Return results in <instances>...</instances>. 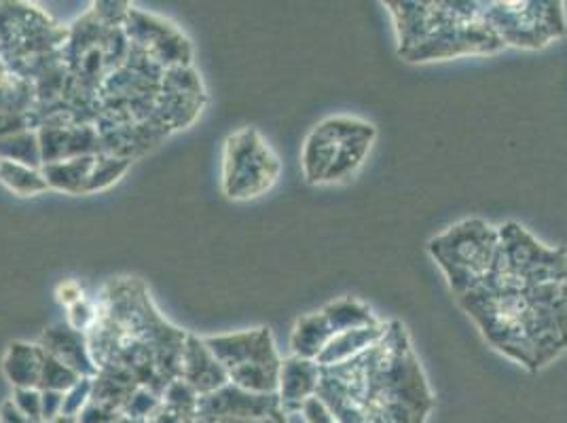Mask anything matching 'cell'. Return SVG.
<instances>
[{
	"instance_id": "obj_1",
	"label": "cell",
	"mask_w": 567,
	"mask_h": 423,
	"mask_svg": "<svg viewBox=\"0 0 567 423\" xmlns=\"http://www.w3.org/2000/svg\"><path fill=\"white\" fill-rule=\"evenodd\" d=\"M316 396L339 423H425L434 406L422 362L399 320H390L367 352L320 367Z\"/></svg>"
},
{
	"instance_id": "obj_2",
	"label": "cell",
	"mask_w": 567,
	"mask_h": 423,
	"mask_svg": "<svg viewBox=\"0 0 567 423\" xmlns=\"http://www.w3.org/2000/svg\"><path fill=\"white\" fill-rule=\"evenodd\" d=\"M97 309V322L87 332L95 367L125 369L142 388L162 396L174 379H181L187 332L159 316L138 278L109 283Z\"/></svg>"
},
{
	"instance_id": "obj_3",
	"label": "cell",
	"mask_w": 567,
	"mask_h": 423,
	"mask_svg": "<svg viewBox=\"0 0 567 423\" xmlns=\"http://www.w3.org/2000/svg\"><path fill=\"white\" fill-rule=\"evenodd\" d=\"M497 352L538 373L567 350V282H485L457 297Z\"/></svg>"
},
{
	"instance_id": "obj_4",
	"label": "cell",
	"mask_w": 567,
	"mask_h": 423,
	"mask_svg": "<svg viewBox=\"0 0 567 423\" xmlns=\"http://www.w3.org/2000/svg\"><path fill=\"white\" fill-rule=\"evenodd\" d=\"M383 7L394 22L399 55L409 64L492 55L506 49L476 0H388Z\"/></svg>"
},
{
	"instance_id": "obj_5",
	"label": "cell",
	"mask_w": 567,
	"mask_h": 423,
	"mask_svg": "<svg viewBox=\"0 0 567 423\" xmlns=\"http://www.w3.org/2000/svg\"><path fill=\"white\" fill-rule=\"evenodd\" d=\"M497 241V227L483 218L455 223L427 241V252L445 274L455 299L487 280L496 262Z\"/></svg>"
},
{
	"instance_id": "obj_6",
	"label": "cell",
	"mask_w": 567,
	"mask_h": 423,
	"mask_svg": "<svg viewBox=\"0 0 567 423\" xmlns=\"http://www.w3.org/2000/svg\"><path fill=\"white\" fill-rule=\"evenodd\" d=\"M496 262L489 282L511 286H540L567 282V250L538 241L519 223H504L497 227Z\"/></svg>"
},
{
	"instance_id": "obj_7",
	"label": "cell",
	"mask_w": 567,
	"mask_h": 423,
	"mask_svg": "<svg viewBox=\"0 0 567 423\" xmlns=\"http://www.w3.org/2000/svg\"><path fill=\"white\" fill-rule=\"evenodd\" d=\"M204 341L225 367L231 383L255 394H278L282 355L278 353L271 329L239 330L204 337Z\"/></svg>"
},
{
	"instance_id": "obj_8",
	"label": "cell",
	"mask_w": 567,
	"mask_h": 423,
	"mask_svg": "<svg viewBox=\"0 0 567 423\" xmlns=\"http://www.w3.org/2000/svg\"><path fill=\"white\" fill-rule=\"evenodd\" d=\"M481 13L504 48L538 51L566 37L561 0H481Z\"/></svg>"
},
{
	"instance_id": "obj_9",
	"label": "cell",
	"mask_w": 567,
	"mask_h": 423,
	"mask_svg": "<svg viewBox=\"0 0 567 423\" xmlns=\"http://www.w3.org/2000/svg\"><path fill=\"white\" fill-rule=\"evenodd\" d=\"M280 174V157L255 127H241L225 141L220 185L227 199H257L278 183Z\"/></svg>"
},
{
	"instance_id": "obj_10",
	"label": "cell",
	"mask_w": 567,
	"mask_h": 423,
	"mask_svg": "<svg viewBox=\"0 0 567 423\" xmlns=\"http://www.w3.org/2000/svg\"><path fill=\"white\" fill-rule=\"evenodd\" d=\"M123 32L130 45L141 51L151 62L167 69H183L193 62V49L189 39L167 20L144 13L138 9H130Z\"/></svg>"
},
{
	"instance_id": "obj_11",
	"label": "cell",
	"mask_w": 567,
	"mask_h": 423,
	"mask_svg": "<svg viewBox=\"0 0 567 423\" xmlns=\"http://www.w3.org/2000/svg\"><path fill=\"white\" fill-rule=\"evenodd\" d=\"M378 130L373 123L354 117H329L320 121L306 138L301 151L303 178L309 185H324L339 144L358 134Z\"/></svg>"
},
{
	"instance_id": "obj_12",
	"label": "cell",
	"mask_w": 567,
	"mask_h": 423,
	"mask_svg": "<svg viewBox=\"0 0 567 423\" xmlns=\"http://www.w3.org/2000/svg\"><path fill=\"white\" fill-rule=\"evenodd\" d=\"M280 409L278 394H255L227 383L197 400V420H267Z\"/></svg>"
},
{
	"instance_id": "obj_13",
	"label": "cell",
	"mask_w": 567,
	"mask_h": 423,
	"mask_svg": "<svg viewBox=\"0 0 567 423\" xmlns=\"http://www.w3.org/2000/svg\"><path fill=\"white\" fill-rule=\"evenodd\" d=\"M43 165L85 155H102L104 142L90 123H43L39 127Z\"/></svg>"
},
{
	"instance_id": "obj_14",
	"label": "cell",
	"mask_w": 567,
	"mask_h": 423,
	"mask_svg": "<svg viewBox=\"0 0 567 423\" xmlns=\"http://www.w3.org/2000/svg\"><path fill=\"white\" fill-rule=\"evenodd\" d=\"M181 379L189 383L197 396L213 394L229 383L225 367L216 360L204 337L187 332L183 355H181Z\"/></svg>"
},
{
	"instance_id": "obj_15",
	"label": "cell",
	"mask_w": 567,
	"mask_h": 423,
	"mask_svg": "<svg viewBox=\"0 0 567 423\" xmlns=\"http://www.w3.org/2000/svg\"><path fill=\"white\" fill-rule=\"evenodd\" d=\"M320 383V364L299 355H286L278 376V402L286 415L301 413L303 404L316 396Z\"/></svg>"
},
{
	"instance_id": "obj_16",
	"label": "cell",
	"mask_w": 567,
	"mask_h": 423,
	"mask_svg": "<svg viewBox=\"0 0 567 423\" xmlns=\"http://www.w3.org/2000/svg\"><path fill=\"white\" fill-rule=\"evenodd\" d=\"M39 345L43 348V352L58 358L79 375L92 376V379L97 375V367H95L85 332H79L69 324H53L43 330Z\"/></svg>"
},
{
	"instance_id": "obj_17",
	"label": "cell",
	"mask_w": 567,
	"mask_h": 423,
	"mask_svg": "<svg viewBox=\"0 0 567 423\" xmlns=\"http://www.w3.org/2000/svg\"><path fill=\"white\" fill-rule=\"evenodd\" d=\"M45 352L39 343L13 341L2 355V373L13 388H39Z\"/></svg>"
},
{
	"instance_id": "obj_18",
	"label": "cell",
	"mask_w": 567,
	"mask_h": 423,
	"mask_svg": "<svg viewBox=\"0 0 567 423\" xmlns=\"http://www.w3.org/2000/svg\"><path fill=\"white\" fill-rule=\"evenodd\" d=\"M334 337V330L331 329L327 316L320 311L306 313L301 316L295 327L290 330V355H299L306 360H318V355L324 352V348L329 345Z\"/></svg>"
},
{
	"instance_id": "obj_19",
	"label": "cell",
	"mask_w": 567,
	"mask_h": 423,
	"mask_svg": "<svg viewBox=\"0 0 567 423\" xmlns=\"http://www.w3.org/2000/svg\"><path fill=\"white\" fill-rule=\"evenodd\" d=\"M388 322H381L379 327H369V329L346 330V332H337L329 341V345L324 348V352L318 355V364L320 367H334L341 362H348L355 355L367 352L369 348H373L379 339L385 334Z\"/></svg>"
},
{
	"instance_id": "obj_20",
	"label": "cell",
	"mask_w": 567,
	"mask_h": 423,
	"mask_svg": "<svg viewBox=\"0 0 567 423\" xmlns=\"http://www.w3.org/2000/svg\"><path fill=\"white\" fill-rule=\"evenodd\" d=\"M197 392L183 379H174L162 394L159 406L144 423H195L197 422Z\"/></svg>"
},
{
	"instance_id": "obj_21",
	"label": "cell",
	"mask_w": 567,
	"mask_h": 423,
	"mask_svg": "<svg viewBox=\"0 0 567 423\" xmlns=\"http://www.w3.org/2000/svg\"><path fill=\"white\" fill-rule=\"evenodd\" d=\"M95 157L97 155H85V157H74L64 162H53V164L43 165L41 172L51 190H60L69 195H87Z\"/></svg>"
},
{
	"instance_id": "obj_22",
	"label": "cell",
	"mask_w": 567,
	"mask_h": 423,
	"mask_svg": "<svg viewBox=\"0 0 567 423\" xmlns=\"http://www.w3.org/2000/svg\"><path fill=\"white\" fill-rule=\"evenodd\" d=\"M375 138H378V130L364 132V134H358V136L341 142L339 148H337V155L332 159L331 169L324 178V185H332V183H341V180L352 178L355 172L362 167V164L367 162Z\"/></svg>"
},
{
	"instance_id": "obj_23",
	"label": "cell",
	"mask_w": 567,
	"mask_h": 423,
	"mask_svg": "<svg viewBox=\"0 0 567 423\" xmlns=\"http://www.w3.org/2000/svg\"><path fill=\"white\" fill-rule=\"evenodd\" d=\"M322 313L327 316L334 334L346 332V330L379 327L383 322V320H379L378 313L371 307L358 301L354 297H341V299L332 301L329 306L322 307Z\"/></svg>"
},
{
	"instance_id": "obj_24",
	"label": "cell",
	"mask_w": 567,
	"mask_h": 423,
	"mask_svg": "<svg viewBox=\"0 0 567 423\" xmlns=\"http://www.w3.org/2000/svg\"><path fill=\"white\" fill-rule=\"evenodd\" d=\"M0 185L18 197H37L51 190L41 167L0 162Z\"/></svg>"
},
{
	"instance_id": "obj_25",
	"label": "cell",
	"mask_w": 567,
	"mask_h": 423,
	"mask_svg": "<svg viewBox=\"0 0 567 423\" xmlns=\"http://www.w3.org/2000/svg\"><path fill=\"white\" fill-rule=\"evenodd\" d=\"M0 162L43 167L39 130H25L0 138Z\"/></svg>"
},
{
	"instance_id": "obj_26",
	"label": "cell",
	"mask_w": 567,
	"mask_h": 423,
	"mask_svg": "<svg viewBox=\"0 0 567 423\" xmlns=\"http://www.w3.org/2000/svg\"><path fill=\"white\" fill-rule=\"evenodd\" d=\"M130 165H132V159H125V157H117V155H111V153L97 155L92 176H90L87 195L113 187L127 174Z\"/></svg>"
},
{
	"instance_id": "obj_27",
	"label": "cell",
	"mask_w": 567,
	"mask_h": 423,
	"mask_svg": "<svg viewBox=\"0 0 567 423\" xmlns=\"http://www.w3.org/2000/svg\"><path fill=\"white\" fill-rule=\"evenodd\" d=\"M81 379L76 371H72L71 367H66L64 362H60L58 358L45 353L43 358V371H41V381H39V390H53V392H69L72 385Z\"/></svg>"
},
{
	"instance_id": "obj_28",
	"label": "cell",
	"mask_w": 567,
	"mask_h": 423,
	"mask_svg": "<svg viewBox=\"0 0 567 423\" xmlns=\"http://www.w3.org/2000/svg\"><path fill=\"white\" fill-rule=\"evenodd\" d=\"M159 400H162L159 394H155L153 390L142 388L141 385V388L130 396V400L125 402L123 415L130 417V420H134V422L144 423L151 417V413L159 406Z\"/></svg>"
},
{
	"instance_id": "obj_29",
	"label": "cell",
	"mask_w": 567,
	"mask_h": 423,
	"mask_svg": "<svg viewBox=\"0 0 567 423\" xmlns=\"http://www.w3.org/2000/svg\"><path fill=\"white\" fill-rule=\"evenodd\" d=\"M92 388L94 379L92 376H81L69 392H64V404H62V415L79 417L81 411L87 406L92 400Z\"/></svg>"
},
{
	"instance_id": "obj_30",
	"label": "cell",
	"mask_w": 567,
	"mask_h": 423,
	"mask_svg": "<svg viewBox=\"0 0 567 423\" xmlns=\"http://www.w3.org/2000/svg\"><path fill=\"white\" fill-rule=\"evenodd\" d=\"M97 313H100L97 303L90 301V299H81L79 303L69 307V322L66 324L74 330H79V332L87 334L90 330L94 329L95 322H97Z\"/></svg>"
},
{
	"instance_id": "obj_31",
	"label": "cell",
	"mask_w": 567,
	"mask_h": 423,
	"mask_svg": "<svg viewBox=\"0 0 567 423\" xmlns=\"http://www.w3.org/2000/svg\"><path fill=\"white\" fill-rule=\"evenodd\" d=\"M11 402L30 417L32 422L43 423L41 415V390L39 388H13Z\"/></svg>"
},
{
	"instance_id": "obj_32",
	"label": "cell",
	"mask_w": 567,
	"mask_h": 423,
	"mask_svg": "<svg viewBox=\"0 0 567 423\" xmlns=\"http://www.w3.org/2000/svg\"><path fill=\"white\" fill-rule=\"evenodd\" d=\"M301 415L308 423H339L334 413L329 409V404L318 396L309 399L303 409H301Z\"/></svg>"
},
{
	"instance_id": "obj_33",
	"label": "cell",
	"mask_w": 567,
	"mask_h": 423,
	"mask_svg": "<svg viewBox=\"0 0 567 423\" xmlns=\"http://www.w3.org/2000/svg\"><path fill=\"white\" fill-rule=\"evenodd\" d=\"M62 404H64V392H53V390H45L41 392V415H43V423L55 420L58 415H62Z\"/></svg>"
},
{
	"instance_id": "obj_34",
	"label": "cell",
	"mask_w": 567,
	"mask_h": 423,
	"mask_svg": "<svg viewBox=\"0 0 567 423\" xmlns=\"http://www.w3.org/2000/svg\"><path fill=\"white\" fill-rule=\"evenodd\" d=\"M55 299H58L60 306H64L69 309V307L74 306V303H79L81 299H85V295H83L81 283L74 282V280H64V282L55 288Z\"/></svg>"
},
{
	"instance_id": "obj_35",
	"label": "cell",
	"mask_w": 567,
	"mask_h": 423,
	"mask_svg": "<svg viewBox=\"0 0 567 423\" xmlns=\"http://www.w3.org/2000/svg\"><path fill=\"white\" fill-rule=\"evenodd\" d=\"M0 423H37L30 417H25L24 413L11 402V399L4 400L0 406Z\"/></svg>"
},
{
	"instance_id": "obj_36",
	"label": "cell",
	"mask_w": 567,
	"mask_h": 423,
	"mask_svg": "<svg viewBox=\"0 0 567 423\" xmlns=\"http://www.w3.org/2000/svg\"><path fill=\"white\" fill-rule=\"evenodd\" d=\"M195 423H269L267 420H197Z\"/></svg>"
},
{
	"instance_id": "obj_37",
	"label": "cell",
	"mask_w": 567,
	"mask_h": 423,
	"mask_svg": "<svg viewBox=\"0 0 567 423\" xmlns=\"http://www.w3.org/2000/svg\"><path fill=\"white\" fill-rule=\"evenodd\" d=\"M269 423H288V415L284 413L282 409H276V411L269 415Z\"/></svg>"
},
{
	"instance_id": "obj_38",
	"label": "cell",
	"mask_w": 567,
	"mask_h": 423,
	"mask_svg": "<svg viewBox=\"0 0 567 423\" xmlns=\"http://www.w3.org/2000/svg\"><path fill=\"white\" fill-rule=\"evenodd\" d=\"M48 423H79V417H71V415H58L55 420Z\"/></svg>"
},
{
	"instance_id": "obj_39",
	"label": "cell",
	"mask_w": 567,
	"mask_h": 423,
	"mask_svg": "<svg viewBox=\"0 0 567 423\" xmlns=\"http://www.w3.org/2000/svg\"><path fill=\"white\" fill-rule=\"evenodd\" d=\"M115 423H141V422H134V420H130V417H125V415H121L118 417L117 422Z\"/></svg>"
}]
</instances>
